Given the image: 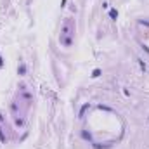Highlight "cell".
Masks as SVG:
<instances>
[{
    "label": "cell",
    "instance_id": "6da1fadb",
    "mask_svg": "<svg viewBox=\"0 0 149 149\" xmlns=\"http://www.w3.org/2000/svg\"><path fill=\"white\" fill-rule=\"evenodd\" d=\"M76 31V23L73 17H66L61 25V38H73Z\"/></svg>",
    "mask_w": 149,
    "mask_h": 149
},
{
    "label": "cell",
    "instance_id": "7a4b0ae2",
    "mask_svg": "<svg viewBox=\"0 0 149 149\" xmlns=\"http://www.w3.org/2000/svg\"><path fill=\"white\" fill-rule=\"evenodd\" d=\"M17 73H19V75H25V73H26V66H25V64H21V66L17 68Z\"/></svg>",
    "mask_w": 149,
    "mask_h": 149
},
{
    "label": "cell",
    "instance_id": "3957f363",
    "mask_svg": "<svg viewBox=\"0 0 149 149\" xmlns=\"http://www.w3.org/2000/svg\"><path fill=\"white\" fill-rule=\"evenodd\" d=\"M109 16H111L113 19H116V17H118V11H116V9H111V11H109Z\"/></svg>",
    "mask_w": 149,
    "mask_h": 149
},
{
    "label": "cell",
    "instance_id": "277c9868",
    "mask_svg": "<svg viewBox=\"0 0 149 149\" xmlns=\"http://www.w3.org/2000/svg\"><path fill=\"white\" fill-rule=\"evenodd\" d=\"M99 75H101V70H94V75H92V76H94V78H97Z\"/></svg>",
    "mask_w": 149,
    "mask_h": 149
},
{
    "label": "cell",
    "instance_id": "5b68a950",
    "mask_svg": "<svg viewBox=\"0 0 149 149\" xmlns=\"http://www.w3.org/2000/svg\"><path fill=\"white\" fill-rule=\"evenodd\" d=\"M2 64H4V62H2V57H0V68H2Z\"/></svg>",
    "mask_w": 149,
    "mask_h": 149
}]
</instances>
